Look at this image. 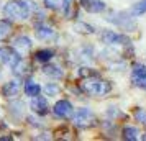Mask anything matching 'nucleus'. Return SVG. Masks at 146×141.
Masks as SVG:
<instances>
[{"instance_id": "2eb2a0df", "label": "nucleus", "mask_w": 146, "mask_h": 141, "mask_svg": "<svg viewBox=\"0 0 146 141\" xmlns=\"http://www.w3.org/2000/svg\"><path fill=\"white\" fill-rule=\"evenodd\" d=\"M43 72H44L46 75L54 77V79H59V77H62V71H61L58 66H44V67H43Z\"/></svg>"}, {"instance_id": "4be33fe9", "label": "nucleus", "mask_w": 146, "mask_h": 141, "mask_svg": "<svg viewBox=\"0 0 146 141\" xmlns=\"http://www.w3.org/2000/svg\"><path fill=\"white\" fill-rule=\"evenodd\" d=\"M46 92L48 94H58V92H59V87H58L56 84H48L46 85Z\"/></svg>"}, {"instance_id": "dca6fc26", "label": "nucleus", "mask_w": 146, "mask_h": 141, "mask_svg": "<svg viewBox=\"0 0 146 141\" xmlns=\"http://www.w3.org/2000/svg\"><path fill=\"white\" fill-rule=\"evenodd\" d=\"M138 134H139V131H138L135 126H126V128H123V138H125V140L136 141V140L139 138Z\"/></svg>"}, {"instance_id": "a211bd4d", "label": "nucleus", "mask_w": 146, "mask_h": 141, "mask_svg": "<svg viewBox=\"0 0 146 141\" xmlns=\"http://www.w3.org/2000/svg\"><path fill=\"white\" fill-rule=\"evenodd\" d=\"M35 58L38 61H41V62H46V61H49L53 58V51L51 49H40L38 53L35 54Z\"/></svg>"}, {"instance_id": "1a4fd4ad", "label": "nucleus", "mask_w": 146, "mask_h": 141, "mask_svg": "<svg viewBox=\"0 0 146 141\" xmlns=\"http://www.w3.org/2000/svg\"><path fill=\"white\" fill-rule=\"evenodd\" d=\"M80 5L90 13H99L102 10H105V3L102 0H80Z\"/></svg>"}, {"instance_id": "20e7f679", "label": "nucleus", "mask_w": 146, "mask_h": 141, "mask_svg": "<svg viewBox=\"0 0 146 141\" xmlns=\"http://www.w3.org/2000/svg\"><path fill=\"white\" fill-rule=\"evenodd\" d=\"M20 61H21V56L18 53L12 51L10 48H0V69L5 64H8L10 69H13Z\"/></svg>"}, {"instance_id": "6e6552de", "label": "nucleus", "mask_w": 146, "mask_h": 141, "mask_svg": "<svg viewBox=\"0 0 146 141\" xmlns=\"http://www.w3.org/2000/svg\"><path fill=\"white\" fill-rule=\"evenodd\" d=\"M53 110L58 117H62V118H67V117L72 115V105H71V102H67V100H59L54 105Z\"/></svg>"}, {"instance_id": "ddd939ff", "label": "nucleus", "mask_w": 146, "mask_h": 141, "mask_svg": "<svg viewBox=\"0 0 146 141\" xmlns=\"http://www.w3.org/2000/svg\"><path fill=\"white\" fill-rule=\"evenodd\" d=\"M54 34V30L49 26H36V36L38 40H48Z\"/></svg>"}, {"instance_id": "aec40b11", "label": "nucleus", "mask_w": 146, "mask_h": 141, "mask_svg": "<svg viewBox=\"0 0 146 141\" xmlns=\"http://www.w3.org/2000/svg\"><path fill=\"white\" fill-rule=\"evenodd\" d=\"M76 31H79V33H94V28L89 26V25H84V23H77Z\"/></svg>"}, {"instance_id": "f3484780", "label": "nucleus", "mask_w": 146, "mask_h": 141, "mask_svg": "<svg viewBox=\"0 0 146 141\" xmlns=\"http://www.w3.org/2000/svg\"><path fill=\"white\" fill-rule=\"evenodd\" d=\"M12 31V23L8 20H0V40H5Z\"/></svg>"}, {"instance_id": "6ab92c4d", "label": "nucleus", "mask_w": 146, "mask_h": 141, "mask_svg": "<svg viewBox=\"0 0 146 141\" xmlns=\"http://www.w3.org/2000/svg\"><path fill=\"white\" fill-rule=\"evenodd\" d=\"M135 15H141V13H145L146 12V0H141L139 3H136L135 7H133V10H131Z\"/></svg>"}, {"instance_id": "39448f33", "label": "nucleus", "mask_w": 146, "mask_h": 141, "mask_svg": "<svg viewBox=\"0 0 146 141\" xmlns=\"http://www.w3.org/2000/svg\"><path fill=\"white\" fill-rule=\"evenodd\" d=\"M100 38H102V41L105 44H126V43H130V40L126 36L117 34L115 31H104L100 34Z\"/></svg>"}, {"instance_id": "9d476101", "label": "nucleus", "mask_w": 146, "mask_h": 141, "mask_svg": "<svg viewBox=\"0 0 146 141\" xmlns=\"http://www.w3.org/2000/svg\"><path fill=\"white\" fill-rule=\"evenodd\" d=\"M13 48L18 49L20 53H25V51H28V49L31 48V41H30L28 36H18V38H15V41H13Z\"/></svg>"}, {"instance_id": "f257e3e1", "label": "nucleus", "mask_w": 146, "mask_h": 141, "mask_svg": "<svg viewBox=\"0 0 146 141\" xmlns=\"http://www.w3.org/2000/svg\"><path fill=\"white\" fill-rule=\"evenodd\" d=\"M3 13L7 15L8 18H13V20H27L28 15H30V3L12 0L5 5Z\"/></svg>"}, {"instance_id": "5701e85b", "label": "nucleus", "mask_w": 146, "mask_h": 141, "mask_svg": "<svg viewBox=\"0 0 146 141\" xmlns=\"http://www.w3.org/2000/svg\"><path fill=\"white\" fill-rule=\"evenodd\" d=\"M145 89H146V85H145Z\"/></svg>"}, {"instance_id": "f03ea898", "label": "nucleus", "mask_w": 146, "mask_h": 141, "mask_svg": "<svg viewBox=\"0 0 146 141\" xmlns=\"http://www.w3.org/2000/svg\"><path fill=\"white\" fill-rule=\"evenodd\" d=\"M84 89H86L89 94L105 95L112 90V84L108 81H102V79H87L84 82Z\"/></svg>"}, {"instance_id": "9b49d317", "label": "nucleus", "mask_w": 146, "mask_h": 141, "mask_svg": "<svg viewBox=\"0 0 146 141\" xmlns=\"http://www.w3.org/2000/svg\"><path fill=\"white\" fill-rule=\"evenodd\" d=\"M17 94H18V82H15V81L7 82L3 85V89H2V95L3 97H13Z\"/></svg>"}, {"instance_id": "f8f14e48", "label": "nucleus", "mask_w": 146, "mask_h": 141, "mask_svg": "<svg viewBox=\"0 0 146 141\" xmlns=\"http://www.w3.org/2000/svg\"><path fill=\"white\" fill-rule=\"evenodd\" d=\"M44 7L51 10H62L67 8V0H44Z\"/></svg>"}, {"instance_id": "423d86ee", "label": "nucleus", "mask_w": 146, "mask_h": 141, "mask_svg": "<svg viewBox=\"0 0 146 141\" xmlns=\"http://www.w3.org/2000/svg\"><path fill=\"white\" fill-rule=\"evenodd\" d=\"M131 81H133V84L145 87L146 85V66L135 64V67H133V71H131Z\"/></svg>"}, {"instance_id": "0eeeda50", "label": "nucleus", "mask_w": 146, "mask_h": 141, "mask_svg": "<svg viewBox=\"0 0 146 141\" xmlns=\"http://www.w3.org/2000/svg\"><path fill=\"white\" fill-rule=\"evenodd\" d=\"M31 110H33L35 113L38 115H46L49 112V105H48V100L44 97H40V95H36L33 100H31Z\"/></svg>"}, {"instance_id": "7ed1b4c3", "label": "nucleus", "mask_w": 146, "mask_h": 141, "mask_svg": "<svg viewBox=\"0 0 146 141\" xmlns=\"http://www.w3.org/2000/svg\"><path fill=\"white\" fill-rule=\"evenodd\" d=\"M95 115L90 112V108H79L74 115V125L79 128H89L95 125Z\"/></svg>"}, {"instance_id": "4468645a", "label": "nucleus", "mask_w": 146, "mask_h": 141, "mask_svg": "<svg viewBox=\"0 0 146 141\" xmlns=\"http://www.w3.org/2000/svg\"><path fill=\"white\" fill-rule=\"evenodd\" d=\"M41 92V87L38 84H35V82H27L25 84V94L30 95V97H36V95H40Z\"/></svg>"}, {"instance_id": "412c9836", "label": "nucleus", "mask_w": 146, "mask_h": 141, "mask_svg": "<svg viewBox=\"0 0 146 141\" xmlns=\"http://www.w3.org/2000/svg\"><path fill=\"white\" fill-rule=\"evenodd\" d=\"M135 117H136V118H138V120L146 126V112H145V110H141V108L136 110V112H135Z\"/></svg>"}]
</instances>
